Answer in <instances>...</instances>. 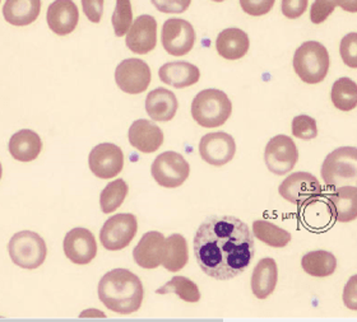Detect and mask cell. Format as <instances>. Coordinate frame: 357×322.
I'll return each instance as SVG.
<instances>
[{"label": "cell", "mask_w": 357, "mask_h": 322, "mask_svg": "<svg viewBox=\"0 0 357 322\" xmlns=\"http://www.w3.org/2000/svg\"><path fill=\"white\" fill-rule=\"evenodd\" d=\"M278 282L277 262L266 257L257 264L252 277V291L258 300H266L273 291Z\"/></svg>", "instance_id": "25"}, {"label": "cell", "mask_w": 357, "mask_h": 322, "mask_svg": "<svg viewBox=\"0 0 357 322\" xmlns=\"http://www.w3.org/2000/svg\"><path fill=\"white\" fill-rule=\"evenodd\" d=\"M329 64L328 50L318 41H306L294 56V69L298 78L307 84L323 82L327 77Z\"/></svg>", "instance_id": "4"}, {"label": "cell", "mask_w": 357, "mask_h": 322, "mask_svg": "<svg viewBox=\"0 0 357 322\" xmlns=\"http://www.w3.org/2000/svg\"><path fill=\"white\" fill-rule=\"evenodd\" d=\"M335 6L342 8L343 10L350 12V13H356L357 0H335Z\"/></svg>", "instance_id": "42"}, {"label": "cell", "mask_w": 357, "mask_h": 322, "mask_svg": "<svg viewBox=\"0 0 357 322\" xmlns=\"http://www.w3.org/2000/svg\"><path fill=\"white\" fill-rule=\"evenodd\" d=\"M300 214L306 227L317 231L326 230L329 225H333L335 223L333 216L331 213L327 202L323 199V196L301 205Z\"/></svg>", "instance_id": "28"}, {"label": "cell", "mask_w": 357, "mask_h": 322, "mask_svg": "<svg viewBox=\"0 0 357 322\" xmlns=\"http://www.w3.org/2000/svg\"><path fill=\"white\" fill-rule=\"evenodd\" d=\"M105 0H82L83 12L89 21L98 23L104 15Z\"/></svg>", "instance_id": "41"}, {"label": "cell", "mask_w": 357, "mask_h": 322, "mask_svg": "<svg viewBox=\"0 0 357 322\" xmlns=\"http://www.w3.org/2000/svg\"><path fill=\"white\" fill-rule=\"evenodd\" d=\"M151 78L149 64L135 58L121 61L115 70V82L120 90L129 95H138L149 90Z\"/></svg>", "instance_id": "12"}, {"label": "cell", "mask_w": 357, "mask_h": 322, "mask_svg": "<svg viewBox=\"0 0 357 322\" xmlns=\"http://www.w3.org/2000/svg\"><path fill=\"white\" fill-rule=\"evenodd\" d=\"M128 191V184L123 179H118L107 184V186L100 195V207L102 213L110 214L120 208L127 198Z\"/></svg>", "instance_id": "32"}, {"label": "cell", "mask_w": 357, "mask_h": 322, "mask_svg": "<svg viewBox=\"0 0 357 322\" xmlns=\"http://www.w3.org/2000/svg\"><path fill=\"white\" fill-rule=\"evenodd\" d=\"M126 44L134 54L146 55L152 51L157 45V21L155 17L139 15L128 31Z\"/></svg>", "instance_id": "16"}, {"label": "cell", "mask_w": 357, "mask_h": 322, "mask_svg": "<svg viewBox=\"0 0 357 322\" xmlns=\"http://www.w3.org/2000/svg\"><path fill=\"white\" fill-rule=\"evenodd\" d=\"M8 251L17 266L29 270L40 268L47 255L44 239L32 231L15 233L9 241Z\"/></svg>", "instance_id": "6"}, {"label": "cell", "mask_w": 357, "mask_h": 322, "mask_svg": "<svg viewBox=\"0 0 357 322\" xmlns=\"http://www.w3.org/2000/svg\"><path fill=\"white\" fill-rule=\"evenodd\" d=\"M158 75L161 82L181 90L199 82L201 72L188 61H172L160 67Z\"/></svg>", "instance_id": "22"}, {"label": "cell", "mask_w": 357, "mask_h": 322, "mask_svg": "<svg viewBox=\"0 0 357 322\" xmlns=\"http://www.w3.org/2000/svg\"><path fill=\"white\" fill-rule=\"evenodd\" d=\"M333 219L349 223L357 218V188L352 185L337 188L333 193L323 194Z\"/></svg>", "instance_id": "18"}, {"label": "cell", "mask_w": 357, "mask_h": 322, "mask_svg": "<svg viewBox=\"0 0 357 322\" xmlns=\"http://www.w3.org/2000/svg\"><path fill=\"white\" fill-rule=\"evenodd\" d=\"M151 173L160 186L175 188L181 186L189 177L190 166L180 153L165 152L153 161Z\"/></svg>", "instance_id": "7"}, {"label": "cell", "mask_w": 357, "mask_h": 322, "mask_svg": "<svg viewBox=\"0 0 357 322\" xmlns=\"http://www.w3.org/2000/svg\"><path fill=\"white\" fill-rule=\"evenodd\" d=\"M156 293L157 294L175 293L178 298L189 302V303H195L201 300V292H199L197 284L190 279L180 277V275L172 277L170 282H167L160 289H157Z\"/></svg>", "instance_id": "33"}, {"label": "cell", "mask_w": 357, "mask_h": 322, "mask_svg": "<svg viewBox=\"0 0 357 322\" xmlns=\"http://www.w3.org/2000/svg\"><path fill=\"white\" fill-rule=\"evenodd\" d=\"M278 193L284 200L295 205H304L323 196V188L318 179L309 172L291 173L278 188Z\"/></svg>", "instance_id": "10"}, {"label": "cell", "mask_w": 357, "mask_h": 322, "mask_svg": "<svg viewBox=\"0 0 357 322\" xmlns=\"http://www.w3.org/2000/svg\"><path fill=\"white\" fill-rule=\"evenodd\" d=\"M249 47V36L240 29H226L217 36V53L226 61H238L244 58Z\"/></svg>", "instance_id": "24"}, {"label": "cell", "mask_w": 357, "mask_h": 322, "mask_svg": "<svg viewBox=\"0 0 357 322\" xmlns=\"http://www.w3.org/2000/svg\"><path fill=\"white\" fill-rule=\"evenodd\" d=\"M151 1L157 8V10L162 13H172V15L184 13L192 3V0H151Z\"/></svg>", "instance_id": "39"}, {"label": "cell", "mask_w": 357, "mask_h": 322, "mask_svg": "<svg viewBox=\"0 0 357 322\" xmlns=\"http://www.w3.org/2000/svg\"><path fill=\"white\" fill-rule=\"evenodd\" d=\"M236 153V143L230 134L225 131L209 133L201 139L199 154L209 165H227Z\"/></svg>", "instance_id": "14"}, {"label": "cell", "mask_w": 357, "mask_h": 322, "mask_svg": "<svg viewBox=\"0 0 357 322\" xmlns=\"http://www.w3.org/2000/svg\"><path fill=\"white\" fill-rule=\"evenodd\" d=\"M292 134L298 139L310 140L318 136L317 121L307 115H300L292 120Z\"/></svg>", "instance_id": "35"}, {"label": "cell", "mask_w": 357, "mask_h": 322, "mask_svg": "<svg viewBox=\"0 0 357 322\" xmlns=\"http://www.w3.org/2000/svg\"><path fill=\"white\" fill-rule=\"evenodd\" d=\"M275 0H240V6L246 15L261 17L267 15L275 6Z\"/></svg>", "instance_id": "38"}, {"label": "cell", "mask_w": 357, "mask_h": 322, "mask_svg": "<svg viewBox=\"0 0 357 322\" xmlns=\"http://www.w3.org/2000/svg\"><path fill=\"white\" fill-rule=\"evenodd\" d=\"M321 177L328 186L341 188L355 184L357 179V150L337 148L328 154L321 165Z\"/></svg>", "instance_id": "5"}, {"label": "cell", "mask_w": 357, "mask_h": 322, "mask_svg": "<svg viewBox=\"0 0 357 322\" xmlns=\"http://www.w3.org/2000/svg\"><path fill=\"white\" fill-rule=\"evenodd\" d=\"M46 21L54 33L67 36L77 29L79 21L78 8L73 0H55L47 8Z\"/></svg>", "instance_id": "17"}, {"label": "cell", "mask_w": 357, "mask_h": 322, "mask_svg": "<svg viewBox=\"0 0 357 322\" xmlns=\"http://www.w3.org/2000/svg\"><path fill=\"white\" fill-rule=\"evenodd\" d=\"M253 236L261 242H264L268 246L277 248L287 246L292 239L290 232L267 220L254 222Z\"/></svg>", "instance_id": "31"}, {"label": "cell", "mask_w": 357, "mask_h": 322, "mask_svg": "<svg viewBox=\"0 0 357 322\" xmlns=\"http://www.w3.org/2000/svg\"><path fill=\"white\" fill-rule=\"evenodd\" d=\"M165 236L152 231L143 234L138 245L134 248V261L143 269H156L164 260Z\"/></svg>", "instance_id": "19"}, {"label": "cell", "mask_w": 357, "mask_h": 322, "mask_svg": "<svg viewBox=\"0 0 357 322\" xmlns=\"http://www.w3.org/2000/svg\"><path fill=\"white\" fill-rule=\"evenodd\" d=\"M194 255L202 271L217 280L238 277L255 252L253 233L245 222L232 216H212L194 236Z\"/></svg>", "instance_id": "1"}, {"label": "cell", "mask_w": 357, "mask_h": 322, "mask_svg": "<svg viewBox=\"0 0 357 322\" xmlns=\"http://www.w3.org/2000/svg\"><path fill=\"white\" fill-rule=\"evenodd\" d=\"M0 1H1V0H0Z\"/></svg>", "instance_id": "45"}, {"label": "cell", "mask_w": 357, "mask_h": 322, "mask_svg": "<svg viewBox=\"0 0 357 322\" xmlns=\"http://www.w3.org/2000/svg\"><path fill=\"white\" fill-rule=\"evenodd\" d=\"M41 12V0H6L3 17L9 24L17 27L35 22Z\"/></svg>", "instance_id": "26"}, {"label": "cell", "mask_w": 357, "mask_h": 322, "mask_svg": "<svg viewBox=\"0 0 357 322\" xmlns=\"http://www.w3.org/2000/svg\"><path fill=\"white\" fill-rule=\"evenodd\" d=\"M298 150L295 142L287 135H275L268 142L264 150V162L275 175H286L298 163Z\"/></svg>", "instance_id": "9"}, {"label": "cell", "mask_w": 357, "mask_h": 322, "mask_svg": "<svg viewBox=\"0 0 357 322\" xmlns=\"http://www.w3.org/2000/svg\"><path fill=\"white\" fill-rule=\"evenodd\" d=\"M89 170L98 179H112L121 172L124 167V153L112 143H101L91 150L89 157Z\"/></svg>", "instance_id": "13"}, {"label": "cell", "mask_w": 357, "mask_h": 322, "mask_svg": "<svg viewBox=\"0 0 357 322\" xmlns=\"http://www.w3.org/2000/svg\"><path fill=\"white\" fill-rule=\"evenodd\" d=\"M307 3V0H282V15L289 19H296L305 13Z\"/></svg>", "instance_id": "40"}, {"label": "cell", "mask_w": 357, "mask_h": 322, "mask_svg": "<svg viewBox=\"0 0 357 322\" xmlns=\"http://www.w3.org/2000/svg\"><path fill=\"white\" fill-rule=\"evenodd\" d=\"M188 260V243L181 234L174 233L165 239L164 260L161 264L165 269L172 273H178L185 268Z\"/></svg>", "instance_id": "27"}, {"label": "cell", "mask_w": 357, "mask_h": 322, "mask_svg": "<svg viewBox=\"0 0 357 322\" xmlns=\"http://www.w3.org/2000/svg\"><path fill=\"white\" fill-rule=\"evenodd\" d=\"M64 254L77 265H87L97 255L95 236L87 228H75L66 234L63 242Z\"/></svg>", "instance_id": "15"}, {"label": "cell", "mask_w": 357, "mask_h": 322, "mask_svg": "<svg viewBox=\"0 0 357 322\" xmlns=\"http://www.w3.org/2000/svg\"><path fill=\"white\" fill-rule=\"evenodd\" d=\"M331 99L335 108L341 111H352L357 106V84L347 77L337 79L331 90Z\"/></svg>", "instance_id": "30"}, {"label": "cell", "mask_w": 357, "mask_h": 322, "mask_svg": "<svg viewBox=\"0 0 357 322\" xmlns=\"http://www.w3.org/2000/svg\"><path fill=\"white\" fill-rule=\"evenodd\" d=\"M195 38L197 36L193 26L185 19L172 18L162 26V46L172 56H184L192 51Z\"/></svg>", "instance_id": "11"}, {"label": "cell", "mask_w": 357, "mask_h": 322, "mask_svg": "<svg viewBox=\"0 0 357 322\" xmlns=\"http://www.w3.org/2000/svg\"><path fill=\"white\" fill-rule=\"evenodd\" d=\"M9 153L20 162H32L40 156L43 150V140L38 133L30 129H22L12 135L9 144Z\"/></svg>", "instance_id": "23"}, {"label": "cell", "mask_w": 357, "mask_h": 322, "mask_svg": "<svg viewBox=\"0 0 357 322\" xmlns=\"http://www.w3.org/2000/svg\"><path fill=\"white\" fill-rule=\"evenodd\" d=\"M213 1H217V3H220V1H225V0H213Z\"/></svg>", "instance_id": "44"}, {"label": "cell", "mask_w": 357, "mask_h": 322, "mask_svg": "<svg viewBox=\"0 0 357 322\" xmlns=\"http://www.w3.org/2000/svg\"><path fill=\"white\" fill-rule=\"evenodd\" d=\"M128 139L130 145L142 153H155L164 143V133L155 122L139 119L130 125Z\"/></svg>", "instance_id": "20"}, {"label": "cell", "mask_w": 357, "mask_h": 322, "mask_svg": "<svg viewBox=\"0 0 357 322\" xmlns=\"http://www.w3.org/2000/svg\"><path fill=\"white\" fill-rule=\"evenodd\" d=\"M144 297L141 279L127 269L106 273L98 283V298L112 312L129 315L138 311Z\"/></svg>", "instance_id": "2"}, {"label": "cell", "mask_w": 357, "mask_h": 322, "mask_svg": "<svg viewBox=\"0 0 357 322\" xmlns=\"http://www.w3.org/2000/svg\"><path fill=\"white\" fill-rule=\"evenodd\" d=\"M335 0H314L310 9V19L314 24L327 21L328 17L335 12Z\"/></svg>", "instance_id": "37"}, {"label": "cell", "mask_w": 357, "mask_h": 322, "mask_svg": "<svg viewBox=\"0 0 357 322\" xmlns=\"http://www.w3.org/2000/svg\"><path fill=\"white\" fill-rule=\"evenodd\" d=\"M112 27L115 31V36L123 38L133 22V10L130 0H116V7L112 13Z\"/></svg>", "instance_id": "34"}, {"label": "cell", "mask_w": 357, "mask_h": 322, "mask_svg": "<svg viewBox=\"0 0 357 322\" xmlns=\"http://www.w3.org/2000/svg\"><path fill=\"white\" fill-rule=\"evenodd\" d=\"M301 266L306 274L312 277H329L335 271L337 259L332 252H328L324 250H317L303 256Z\"/></svg>", "instance_id": "29"}, {"label": "cell", "mask_w": 357, "mask_h": 322, "mask_svg": "<svg viewBox=\"0 0 357 322\" xmlns=\"http://www.w3.org/2000/svg\"><path fill=\"white\" fill-rule=\"evenodd\" d=\"M232 104L227 95L220 90L199 92L192 104V116L203 128L221 127L230 119Z\"/></svg>", "instance_id": "3"}, {"label": "cell", "mask_w": 357, "mask_h": 322, "mask_svg": "<svg viewBox=\"0 0 357 322\" xmlns=\"http://www.w3.org/2000/svg\"><path fill=\"white\" fill-rule=\"evenodd\" d=\"M1 176H3V167H1V163H0V180H1Z\"/></svg>", "instance_id": "43"}, {"label": "cell", "mask_w": 357, "mask_h": 322, "mask_svg": "<svg viewBox=\"0 0 357 322\" xmlns=\"http://www.w3.org/2000/svg\"><path fill=\"white\" fill-rule=\"evenodd\" d=\"M178 102L172 90L158 87L149 92L146 98V111L149 118L158 122H167L178 113Z\"/></svg>", "instance_id": "21"}, {"label": "cell", "mask_w": 357, "mask_h": 322, "mask_svg": "<svg viewBox=\"0 0 357 322\" xmlns=\"http://www.w3.org/2000/svg\"><path fill=\"white\" fill-rule=\"evenodd\" d=\"M138 231L134 214L120 213L109 218L100 231L101 245L109 251H120L129 246Z\"/></svg>", "instance_id": "8"}, {"label": "cell", "mask_w": 357, "mask_h": 322, "mask_svg": "<svg viewBox=\"0 0 357 322\" xmlns=\"http://www.w3.org/2000/svg\"><path fill=\"white\" fill-rule=\"evenodd\" d=\"M340 51H341V56H342V61H344V64L347 67H357V33L356 32H352L346 35L341 41V47H340Z\"/></svg>", "instance_id": "36"}]
</instances>
